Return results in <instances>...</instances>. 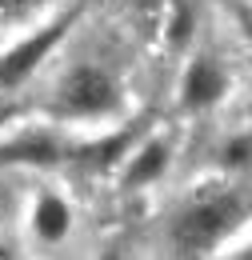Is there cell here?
Segmentation results:
<instances>
[{
    "instance_id": "ba28073f",
    "label": "cell",
    "mask_w": 252,
    "mask_h": 260,
    "mask_svg": "<svg viewBox=\"0 0 252 260\" xmlns=\"http://www.w3.org/2000/svg\"><path fill=\"white\" fill-rule=\"evenodd\" d=\"M220 164L232 168V172L252 176V136H232V140L220 148Z\"/></svg>"
},
{
    "instance_id": "7a4b0ae2",
    "label": "cell",
    "mask_w": 252,
    "mask_h": 260,
    "mask_svg": "<svg viewBox=\"0 0 252 260\" xmlns=\"http://www.w3.org/2000/svg\"><path fill=\"white\" fill-rule=\"evenodd\" d=\"M120 104L116 80L96 64H76L56 88V108L68 116H108Z\"/></svg>"
},
{
    "instance_id": "3957f363",
    "label": "cell",
    "mask_w": 252,
    "mask_h": 260,
    "mask_svg": "<svg viewBox=\"0 0 252 260\" xmlns=\"http://www.w3.org/2000/svg\"><path fill=\"white\" fill-rule=\"evenodd\" d=\"M228 92V72L216 56H196L184 68V80H180V104L200 112V108H212L216 100H224Z\"/></svg>"
},
{
    "instance_id": "6da1fadb",
    "label": "cell",
    "mask_w": 252,
    "mask_h": 260,
    "mask_svg": "<svg viewBox=\"0 0 252 260\" xmlns=\"http://www.w3.org/2000/svg\"><path fill=\"white\" fill-rule=\"evenodd\" d=\"M248 204L236 188H204L180 208V216L172 220V244L184 256H200L208 248H216L232 228L244 220Z\"/></svg>"
},
{
    "instance_id": "277c9868",
    "label": "cell",
    "mask_w": 252,
    "mask_h": 260,
    "mask_svg": "<svg viewBox=\"0 0 252 260\" xmlns=\"http://www.w3.org/2000/svg\"><path fill=\"white\" fill-rule=\"evenodd\" d=\"M68 24H72V16H64V20H56V24L40 28V32L28 36L24 44H16L8 56H0V80H4V84H16V80H24L32 68H36L44 56H48V52H52V44H56V40L68 32Z\"/></svg>"
},
{
    "instance_id": "8992f818",
    "label": "cell",
    "mask_w": 252,
    "mask_h": 260,
    "mask_svg": "<svg viewBox=\"0 0 252 260\" xmlns=\"http://www.w3.org/2000/svg\"><path fill=\"white\" fill-rule=\"evenodd\" d=\"M168 144L164 140H152V144H144L136 156H132V164L124 168V184L128 188H140V184H152V180H160L164 176V168H168Z\"/></svg>"
},
{
    "instance_id": "30bf717a",
    "label": "cell",
    "mask_w": 252,
    "mask_h": 260,
    "mask_svg": "<svg viewBox=\"0 0 252 260\" xmlns=\"http://www.w3.org/2000/svg\"><path fill=\"white\" fill-rule=\"evenodd\" d=\"M240 20H244V32L252 36V8H244V12H240Z\"/></svg>"
},
{
    "instance_id": "5b68a950",
    "label": "cell",
    "mask_w": 252,
    "mask_h": 260,
    "mask_svg": "<svg viewBox=\"0 0 252 260\" xmlns=\"http://www.w3.org/2000/svg\"><path fill=\"white\" fill-rule=\"evenodd\" d=\"M72 224V212H68V204H64L60 196H40L36 200V212H32V228H36V236L44 240V244H56L64 240V232Z\"/></svg>"
},
{
    "instance_id": "8fae6325",
    "label": "cell",
    "mask_w": 252,
    "mask_h": 260,
    "mask_svg": "<svg viewBox=\"0 0 252 260\" xmlns=\"http://www.w3.org/2000/svg\"><path fill=\"white\" fill-rule=\"evenodd\" d=\"M244 256H252V244H248V248H244Z\"/></svg>"
},
{
    "instance_id": "52a82bcc",
    "label": "cell",
    "mask_w": 252,
    "mask_h": 260,
    "mask_svg": "<svg viewBox=\"0 0 252 260\" xmlns=\"http://www.w3.org/2000/svg\"><path fill=\"white\" fill-rule=\"evenodd\" d=\"M196 32V8H192V0H176L172 4V24H168V40H172V48H184Z\"/></svg>"
},
{
    "instance_id": "9c48e42d",
    "label": "cell",
    "mask_w": 252,
    "mask_h": 260,
    "mask_svg": "<svg viewBox=\"0 0 252 260\" xmlns=\"http://www.w3.org/2000/svg\"><path fill=\"white\" fill-rule=\"evenodd\" d=\"M36 4H40V0H0V16H8V20H12V16H24Z\"/></svg>"
}]
</instances>
